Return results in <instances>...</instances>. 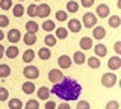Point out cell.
Wrapping results in <instances>:
<instances>
[{
  "instance_id": "27",
  "label": "cell",
  "mask_w": 121,
  "mask_h": 109,
  "mask_svg": "<svg viewBox=\"0 0 121 109\" xmlns=\"http://www.w3.org/2000/svg\"><path fill=\"white\" fill-rule=\"evenodd\" d=\"M12 14L15 17H21L23 14H24V6L23 5H15L12 8Z\"/></svg>"
},
{
  "instance_id": "28",
  "label": "cell",
  "mask_w": 121,
  "mask_h": 109,
  "mask_svg": "<svg viewBox=\"0 0 121 109\" xmlns=\"http://www.w3.org/2000/svg\"><path fill=\"white\" fill-rule=\"evenodd\" d=\"M120 24H121V18L118 15H112L109 18V26H111V27H118Z\"/></svg>"
},
{
  "instance_id": "22",
  "label": "cell",
  "mask_w": 121,
  "mask_h": 109,
  "mask_svg": "<svg viewBox=\"0 0 121 109\" xmlns=\"http://www.w3.org/2000/svg\"><path fill=\"white\" fill-rule=\"evenodd\" d=\"M23 92H26V94L35 92V85H33V82H24V83H23Z\"/></svg>"
},
{
  "instance_id": "1",
  "label": "cell",
  "mask_w": 121,
  "mask_h": 109,
  "mask_svg": "<svg viewBox=\"0 0 121 109\" xmlns=\"http://www.w3.org/2000/svg\"><path fill=\"white\" fill-rule=\"evenodd\" d=\"M50 92L56 94L59 99L65 101H71L79 99V96L82 92V86L79 82H76L71 77H62L58 83H55V86L50 89Z\"/></svg>"
},
{
  "instance_id": "5",
  "label": "cell",
  "mask_w": 121,
  "mask_h": 109,
  "mask_svg": "<svg viewBox=\"0 0 121 109\" xmlns=\"http://www.w3.org/2000/svg\"><path fill=\"white\" fill-rule=\"evenodd\" d=\"M62 77H64V74H62V71L59 68H53V70L48 71V80L53 82V83H58Z\"/></svg>"
},
{
  "instance_id": "39",
  "label": "cell",
  "mask_w": 121,
  "mask_h": 109,
  "mask_svg": "<svg viewBox=\"0 0 121 109\" xmlns=\"http://www.w3.org/2000/svg\"><path fill=\"white\" fill-rule=\"evenodd\" d=\"M8 24H9V18H8L6 15H0V29L6 27Z\"/></svg>"
},
{
  "instance_id": "8",
  "label": "cell",
  "mask_w": 121,
  "mask_h": 109,
  "mask_svg": "<svg viewBox=\"0 0 121 109\" xmlns=\"http://www.w3.org/2000/svg\"><path fill=\"white\" fill-rule=\"evenodd\" d=\"M109 12H111V9H109L108 5H104V3H101V5L97 6V15L100 18H106L109 17Z\"/></svg>"
},
{
  "instance_id": "15",
  "label": "cell",
  "mask_w": 121,
  "mask_h": 109,
  "mask_svg": "<svg viewBox=\"0 0 121 109\" xmlns=\"http://www.w3.org/2000/svg\"><path fill=\"white\" fill-rule=\"evenodd\" d=\"M36 92H38V99H39V100H47L48 96H50V89L45 88V86H41Z\"/></svg>"
},
{
  "instance_id": "31",
  "label": "cell",
  "mask_w": 121,
  "mask_h": 109,
  "mask_svg": "<svg viewBox=\"0 0 121 109\" xmlns=\"http://www.w3.org/2000/svg\"><path fill=\"white\" fill-rule=\"evenodd\" d=\"M43 29H44V31H47V32L55 31V23L50 21V20H45L44 23H43Z\"/></svg>"
},
{
  "instance_id": "46",
  "label": "cell",
  "mask_w": 121,
  "mask_h": 109,
  "mask_svg": "<svg viewBox=\"0 0 121 109\" xmlns=\"http://www.w3.org/2000/svg\"><path fill=\"white\" fill-rule=\"evenodd\" d=\"M20 2H21V0H20Z\"/></svg>"
},
{
  "instance_id": "35",
  "label": "cell",
  "mask_w": 121,
  "mask_h": 109,
  "mask_svg": "<svg viewBox=\"0 0 121 109\" xmlns=\"http://www.w3.org/2000/svg\"><path fill=\"white\" fill-rule=\"evenodd\" d=\"M27 15L29 17H36V6L35 5H29L27 6Z\"/></svg>"
},
{
  "instance_id": "40",
  "label": "cell",
  "mask_w": 121,
  "mask_h": 109,
  "mask_svg": "<svg viewBox=\"0 0 121 109\" xmlns=\"http://www.w3.org/2000/svg\"><path fill=\"white\" fill-rule=\"evenodd\" d=\"M82 5L85 6V8H91V6L94 5V0H82Z\"/></svg>"
},
{
  "instance_id": "23",
  "label": "cell",
  "mask_w": 121,
  "mask_h": 109,
  "mask_svg": "<svg viewBox=\"0 0 121 109\" xmlns=\"http://www.w3.org/2000/svg\"><path fill=\"white\" fill-rule=\"evenodd\" d=\"M33 58H35V52H33V50H30V48H29V50H26L24 52V55H23V61H24V62H32L33 61Z\"/></svg>"
},
{
  "instance_id": "25",
  "label": "cell",
  "mask_w": 121,
  "mask_h": 109,
  "mask_svg": "<svg viewBox=\"0 0 121 109\" xmlns=\"http://www.w3.org/2000/svg\"><path fill=\"white\" fill-rule=\"evenodd\" d=\"M9 74H11V67L6 64H2L0 65V77H8Z\"/></svg>"
},
{
  "instance_id": "32",
  "label": "cell",
  "mask_w": 121,
  "mask_h": 109,
  "mask_svg": "<svg viewBox=\"0 0 121 109\" xmlns=\"http://www.w3.org/2000/svg\"><path fill=\"white\" fill-rule=\"evenodd\" d=\"M38 108H39V103L36 100H29L24 106V109H38Z\"/></svg>"
},
{
  "instance_id": "29",
  "label": "cell",
  "mask_w": 121,
  "mask_h": 109,
  "mask_svg": "<svg viewBox=\"0 0 121 109\" xmlns=\"http://www.w3.org/2000/svg\"><path fill=\"white\" fill-rule=\"evenodd\" d=\"M44 43H45V46H47V47H53V46L56 44V38H55L53 35H50V33H48V35L44 38Z\"/></svg>"
},
{
  "instance_id": "43",
  "label": "cell",
  "mask_w": 121,
  "mask_h": 109,
  "mask_svg": "<svg viewBox=\"0 0 121 109\" xmlns=\"http://www.w3.org/2000/svg\"><path fill=\"white\" fill-rule=\"evenodd\" d=\"M58 109H71V108H70V105H68V103H60L59 106H58Z\"/></svg>"
},
{
  "instance_id": "42",
  "label": "cell",
  "mask_w": 121,
  "mask_h": 109,
  "mask_svg": "<svg viewBox=\"0 0 121 109\" xmlns=\"http://www.w3.org/2000/svg\"><path fill=\"white\" fill-rule=\"evenodd\" d=\"M45 109H56V103L52 100H48L47 103H45Z\"/></svg>"
},
{
  "instance_id": "34",
  "label": "cell",
  "mask_w": 121,
  "mask_h": 109,
  "mask_svg": "<svg viewBox=\"0 0 121 109\" xmlns=\"http://www.w3.org/2000/svg\"><path fill=\"white\" fill-rule=\"evenodd\" d=\"M9 97V92H8L6 88H0V101H5Z\"/></svg>"
},
{
  "instance_id": "11",
  "label": "cell",
  "mask_w": 121,
  "mask_h": 109,
  "mask_svg": "<svg viewBox=\"0 0 121 109\" xmlns=\"http://www.w3.org/2000/svg\"><path fill=\"white\" fill-rule=\"evenodd\" d=\"M68 29H70L71 32H74V33L80 32V29H82V24H80V21H79V20H76V18H73V20H70V21H68Z\"/></svg>"
},
{
  "instance_id": "3",
  "label": "cell",
  "mask_w": 121,
  "mask_h": 109,
  "mask_svg": "<svg viewBox=\"0 0 121 109\" xmlns=\"http://www.w3.org/2000/svg\"><path fill=\"white\" fill-rule=\"evenodd\" d=\"M24 77L26 79H38V76H39V70L36 68L35 65H27L24 67Z\"/></svg>"
},
{
  "instance_id": "41",
  "label": "cell",
  "mask_w": 121,
  "mask_h": 109,
  "mask_svg": "<svg viewBox=\"0 0 121 109\" xmlns=\"http://www.w3.org/2000/svg\"><path fill=\"white\" fill-rule=\"evenodd\" d=\"M113 50H115L117 55L121 53V43H120V41H117V43H115V46H113Z\"/></svg>"
},
{
  "instance_id": "38",
  "label": "cell",
  "mask_w": 121,
  "mask_h": 109,
  "mask_svg": "<svg viewBox=\"0 0 121 109\" xmlns=\"http://www.w3.org/2000/svg\"><path fill=\"white\" fill-rule=\"evenodd\" d=\"M76 109H89V103L86 100H80L77 103V106H76Z\"/></svg>"
},
{
  "instance_id": "44",
  "label": "cell",
  "mask_w": 121,
  "mask_h": 109,
  "mask_svg": "<svg viewBox=\"0 0 121 109\" xmlns=\"http://www.w3.org/2000/svg\"><path fill=\"white\" fill-rule=\"evenodd\" d=\"M5 50H6V48L0 44V58H3V56H5Z\"/></svg>"
},
{
  "instance_id": "10",
  "label": "cell",
  "mask_w": 121,
  "mask_h": 109,
  "mask_svg": "<svg viewBox=\"0 0 121 109\" xmlns=\"http://www.w3.org/2000/svg\"><path fill=\"white\" fill-rule=\"evenodd\" d=\"M108 67L111 70H118L121 67V58L120 56H112V58L108 61Z\"/></svg>"
},
{
  "instance_id": "19",
  "label": "cell",
  "mask_w": 121,
  "mask_h": 109,
  "mask_svg": "<svg viewBox=\"0 0 121 109\" xmlns=\"http://www.w3.org/2000/svg\"><path fill=\"white\" fill-rule=\"evenodd\" d=\"M8 106H9V109H21L23 103H21L20 99H11L9 103H8Z\"/></svg>"
},
{
  "instance_id": "2",
  "label": "cell",
  "mask_w": 121,
  "mask_h": 109,
  "mask_svg": "<svg viewBox=\"0 0 121 109\" xmlns=\"http://www.w3.org/2000/svg\"><path fill=\"white\" fill-rule=\"evenodd\" d=\"M115 83H117V76L113 73H104L101 76V85L106 88H112Z\"/></svg>"
},
{
  "instance_id": "16",
  "label": "cell",
  "mask_w": 121,
  "mask_h": 109,
  "mask_svg": "<svg viewBox=\"0 0 121 109\" xmlns=\"http://www.w3.org/2000/svg\"><path fill=\"white\" fill-rule=\"evenodd\" d=\"M38 56H39V59L45 61V59H50L52 52L48 50V47H43V48H39V50H38Z\"/></svg>"
},
{
  "instance_id": "13",
  "label": "cell",
  "mask_w": 121,
  "mask_h": 109,
  "mask_svg": "<svg viewBox=\"0 0 121 109\" xmlns=\"http://www.w3.org/2000/svg\"><path fill=\"white\" fill-rule=\"evenodd\" d=\"M94 53L97 55V58H103V56H106V53H108V48H106L104 44H97V46L94 47Z\"/></svg>"
},
{
  "instance_id": "21",
  "label": "cell",
  "mask_w": 121,
  "mask_h": 109,
  "mask_svg": "<svg viewBox=\"0 0 121 109\" xmlns=\"http://www.w3.org/2000/svg\"><path fill=\"white\" fill-rule=\"evenodd\" d=\"M24 43L27 46H33L36 43V35L35 33H24Z\"/></svg>"
},
{
  "instance_id": "37",
  "label": "cell",
  "mask_w": 121,
  "mask_h": 109,
  "mask_svg": "<svg viewBox=\"0 0 121 109\" xmlns=\"http://www.w3.org/2000/svg\"><path fill=\"white\" fill-rule=\"evenodd\" d=\"M118 108H120V103L117 100H111L106 105V109H118Z\"/></svg>"
},
{
  "instance_id": "45",
  "label": "cell",
  "mask_w": 121,
  "mask_h": 109,
  "mask_svg": "<svg viewBox=\"0 0 121 109\" xmlns=\"http://www.w3.org/2000/svg\"><path fill=\"white\" fill-rule=\"evenodd\" d=\"M3 38H5V33H3V31H0V41H2Z\"/></svg>"
},
{
  "instance_id": "6",
  "label": "cell",
  "mask_w": 121,
  "mask_h": 109,
  "mask_svg": "<svg viewBox=\"0 0 121 109\" xmlns=\"http://www.w3.org/2000/svg\"><path fill=\"white\" fill-rule=\"evenodd\" d=\"M36 15L39 18H45L50 15V6L45 5V3H43V5L36 6Z\"/></svg>"
},
{
  "instance_id": "20",
  "label": "cell",
  "mask_w": 121,
  "mask_h": 109,
  "mask_svg": "<svg viewBox=\"0 0 121 109\" xmlns=\"http://www.w3.org/2000/svg\"><path fill=\"white\" fill-rule=\"evenodd\" d=\"M85 55L82 53V52H76V53L73 55V61H74V64H77V65H80V64H83L85 62Z\"/></svg>"
},
{
  "instance_id": "26",
  "label": "cell",
  "mask_w": 121,
  "mask_h": 109,
  "mask_svg": "<svg viewBox=\"0 0 121 109\" xmlns=\"http://www.w3.org/2000/svg\"><path fill=\"white\" fill-rule=\"evenodd\" d=\"M68 36V31L65 27H59V29H56V36L55 38H59V39H65Z\"/></svg>"
},
{
  "instance_id": "36",
  "label": "cell",
  "mask_w": 121,
  "mask_h": 109,
  "mask_svg": "<svg viewBox=\"0 0 121 109\" xmlns=\"http://www.w3.org/2000/svg\"><path fill=\"white\" fill-rule=\"evenodd\" d=\"M56 20H58V21H65L67 20V12H64V11H58V12H56Z\"/></svg>"
},
{
  "instance_id": "17",
  "label": "cell",
  "mask_w": 121,
  "mask_h": 109,
  "mask_svg": "<svg viewBox=\"0 0 121 109\" xmlns=\"http://www.w3.org/2000/svg\"><path fill=\"white\" fill-rule=\"evenodd\" d=\"M38 29H39V26L36 24V21H27L26 23V31H27V33H35L36 35Z\"/></svg>"
},
{
  "instance_id": "30",
  "label": "cell",
  "mask_w": 121,
  "mask_h": 109,
  "mask_svg": "<svg viewBox=\"0 0 121 109\" xmlns=\"http://www.w3.org/2000/svg\"><path fill=\"white\" fill-rule=\"evenodd\" d=\"M67 11H68V12H77V11H79V5L76 2H68L67 3Z\"/></svg>"
},
{
  "instance_id": "24",
  "label": "cell",
  "mask_w": 121,
  "mask_h": 109,
  "mask_svg": "<svg viewBox=\"0 0 121 109\" xmlns=\"http://www.w3.org/2000/svg\"><path fill=\"white\" fill-rule=\"evenodd\" d=\"M88 65L91 67V68H98L100 67V59L97 58V56H91V58H88Z\"/></svg>"
},
{
  "instance_id": "18",
  "label": "cell",
  "mask_w": 121,
  "mask_h": 109,
  "mask_svg": "<svg viewBox=\"0 0 121 109\" xmlns=\"http://www.w3.org/2000/svg\"><path fill=\"white\" fill-rule=\"evenodd\" d=\"M80 47L83 48V50H89V48L92 47V39L88 38V36H83V38L80 39Z\"/></svg>"
},
{
  "instance_id": "7",
  "label": "cell",
  "mask_w": 121,
  "mask_h": 109,
  "mask_svg": "<svg viewBox=\"0 0 121 109\" xmlns=\"http://www.w3.org/2000/svg\"><path fill=\"white\" fill-rule=\"evenodd\" d=\"M8 39H9V43H18V41L21 39V33L18 29H11L9 32H8Z\"/></svg>"
},
{
  "instance_id": "12",
  "label": "cell",
  "mask_w": 121,
  "mask_h": 109,
  "mask_svg": "<svg viewBox=\"0 0 121 109\" xmlns=\"http://www.w3.org/2000/svg\"><path fill=\"white\" fill-rule=\"evenodd\" d=\"M92 36L95 39H103L104 36H106V31H104V27H101V26H97V27H94V31H92Z\"/></svg>"
},
{
  "instance_id": "9",
  "label": "cell",
  "mask_w": 121,
  "mask_h": 109,
  "mask_svg": "<svg viewBox=\"0 0 121 109\" xmlns=\"http://www.w3.org/2000/svg\"><path fill=\"white\" fill-rule=\"evenodd\" d=\"M58 64H59L60 68H70L71 67V58L67 55H62L58 58Z\"/></svg>"
},
{
  "instance_id": "14",
  "label": "cell",
  "mask_w": 121,
  "mask_h": 109,
  "mask_svg": "<svg viewBox=\"0 0 121 109\" xmlns=\"http://www.w3.org/2000/svg\"><path fill=\"white\" fill-rule=\"evenodd\" d=\"M5 55H6L9 59L17 58V55H18V47H17V46H9V47L5 50Z\"/></svg>"
},
{
  "instance_id": "4",
  "label": "cell",
  "mask_w": 121,
  "mask_h": 109,
  "mask_svg": "<svg viewBox=\"0 0 121 109\" xmlns=\"http://www.w3.org/2000/svg\"><path fill=\"white\" fill-rule=\"evenodd\" d=\"M82 18H83V24H85V27H94V26L97 24V15L92 14V12H86Z\"/></svg>"
},
{
  "instance_id": "33",
  "label": "cell",
  "mask_w": 121,
  "mask_h": 109,
  "mask_svg": "<svg viewBox=\"0 0 121 109\" xmlns=\"http://www.w3.org/2000/svg\"><path fill=\"white\" fill-rule=\"evenodd\" d=\"M11 6H12V0H2V2H0V8L5 9V11L11 9Z\"/></svg>"
}]
</instances>
